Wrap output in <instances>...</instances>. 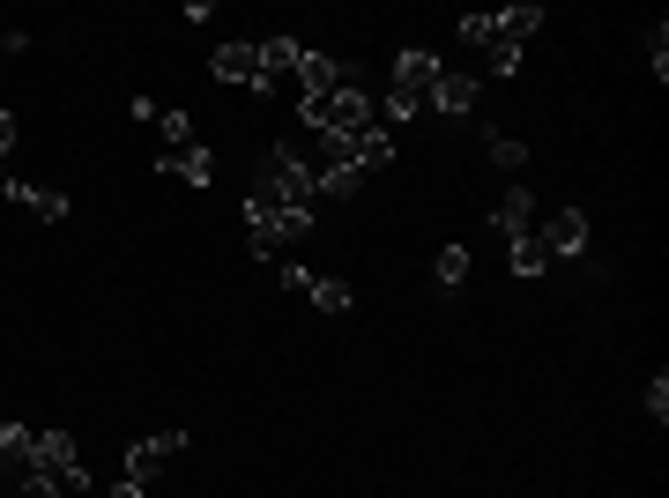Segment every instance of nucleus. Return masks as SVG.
<instances>
[{
    "instance_id": "f03ea898",
    "label": "nucleus",
    "mask_w": 669,
    "mask_h": 498,
    "mask_svg": "<svg viewBox=\"0 0 669 498\" xmlns=\"http://www.w3.org/2000/svg\"><path fill=\"white\" fill-rule=\"evenodd\" d=\"M261 201H275V209H313V172H305V156L291 150V142H275L268 164H261V186H253Z\"/></svg>"
},
{
    "instance_id": "6e6552de",
    "label": "nucleus",
    "mask_w": 669,
    "mask_h": 498,
    "mask_svg": "<svg viewBox=\"0 0 669 498\" xmlns=\"http://www.w3.org/2000/svg\"><path fill=\"white\" fill-rule=\"evenodd\" d=\"M536 238H544V253H588V216L580 209H550Z\"/></svg>"
},
{
    "instance_id": "39448f33",
    "label": "nucleus",
    "mask_w": 669,
    "mask_h": 498,
    "mask_svg": "<svg viewBox=\"0 0 669 498\" xmlns=\"http://www.w3.org/2000/svg\"><path fill=\"white\" fill-rule=\"evenodd\" d=\"M335 90H357V68L327 52H297V98H335Z\"/></svg>"
},
{
    "instance_id": "6ab92c4d",
    "label": "nucleus",
    "mask_w": 669,
    "mask_h": 498,
    "mask_svg": "<svg viewBox=\"0 0 669 498\" xmlns=\"http://www.w3.org/2000/svg\"><path fill=\"white\" fill-rule=\"evenodd\" d=\"M30 447H38V431H30V424H0V461H8V469L30 461Z\"/></svg>"
},
{
    "instance_id": "9d476101",
    "label": "nucleus",
    "mask_w": 669,
    "mask_h": 498,
    "mask_svg": "<svg viewBox=\"0 0 669 498\" xmlns=\"http://www.w3.org/2000/svg\"><path fill=\"white\" fill-rule=\"evenodd\" d=\"M432 112H446V120L476 112V75H454V68H446V75L432 82Z\"/></svg>"
},
{
    "instance_id": "f257e3e1",
    "label": "nucleus",
    "mask_w": 669,
    "mask_h": 498,
    "mask_svg": "<svg viewBox=\"0 0 669 498\" xmlns=\"http://www.w3.org/2000/svg\"><path fill=\"white\" fill-rule=\"evenodd\" d=\"M446 68H439V52H424V45H409V52H395V90H387V120H417L424 104H432V82H439Z\"/></svg>"
},
{
    "instance_id": "0eeeda50",
    "label": "nucleus",
    "mask_w": 669,
    "mask_h": 498,
    "mask_svg": "<svg viewBox=\"0 0 669 498\" xmlns=\"http://www.w3.org/2000/svg\"><path fill=\"white\" fill-rule=\"evenodd\" d=\"M491 231L506 238V246L528 238V231H536V194H528V186H506V194L491 201Z\"/></svg>"
},
{
    "instance_id": "ddd939ff",
    "label": "nucleus",
    "mask_w": 669,
    "mask_h": 498,
    "mask_svg": "<svg viewBox=\"0 0 669 498\" xmlns=\"http://www.w3.org/2000/svg\"><path fill=\"white\" fill-rule=\"evenodd\" d=\"M253 52H261V75H268V90H275L283 75H297V38H261Z\"/></svg>"
},
{
    "instance_id": "a211bd4d",
    "label": "nucleus",
    "mask_w": 669,
    "mask_h": 498,
    "mask_svg": "<svg viewBox=\"0 0 669 498\" xmlns=\"http://www.w3.org/2000/svg\"><path fill=\"white\" fill-rule=\"evenodd\" d=\"M305 298L321 305V313H349V305H357V291H349V283H335V275H313V291H305Z\"/></svg>"
},
{
    "instance_id": "4be33fe9",
    "label": "nucleus",
    "mask_w": 669,
    "mask_h": 498,
    "mask_svg": "<svg viewBox=\"0 0 669 498\" xmlns=\"http://www.w3.org/2000/svg\"><path fill=\"white\" fill-rule=\"evenodd\" d=\"M432 268H439V283L454 291V283L469 275V246H439V261H432Z\"/></svg>"
},
{
    "instance_id": "393cba45",
    "label": "nucleus",
    "mask_w": 669,
    "mask_h": 498,
    "mask_svg": "<svg viewBox=\"0 0 669 498\" xmlns=\"http://www.w3.org/2000/svg\"><path fill=\"white\" fill-rule=\"evenodd\" d=\"M283 291L305 298V291H313V268H305V261H283Z\"/></svg>"
},
{
    "instance_id": "7ed1b4c3",
    "label": "nucleus",
    "mask_w": 669,
    "mask_h": 498,
    "mask_svg": "<svg viewBox=\"0 0 669 498\" xmlns=\"http://www.w3.org/2000/svg\"><path fill=\"white\" fill-rule=\"evenodd\" d=\"M246 231H253V253H275V246H297L305 231H313V209H275V201L246 194Z\"/></svg>"
},
{
    "instance_id": "c85d7f7f",
    "label": "nucleus",
    "mask_w": 669,
    "mask_h": 498,
    "mask_svg": "<svg viewBox=\"0 0 669 498\" xmlns=\"http://www.w3.org/2000/svg\"><path fill=\"white\" fill-rule=\"evenodd\" d=\"M112 498H149V491H142V484H126V476H120V484H112Z\"/></svg>"
},
{
    "instance_id": "dca6fc26",
    "label": "nucleus",
    "mask_w": 669,
    "mask_h": 498,
    "mask_svg": "<svg viewBox=\"0 0 669 498\" xmlns=\"http://www.w3.org/2000/svg\"><path fill=\"white\" fill-rule=\"evenodd\" d=\"M491 23H498V38H514V45H528V38L544 30V8H528V0H520V8H506V16H491Z\"/></svg>"
},
{
    "instance_id": "1a4fd4ad",
    "label": "nucleus",
    "mask_w": 669,
    "mask_h": 498,
    "mask_svg": "<svg viewBox=\"0 0 669 498\" xmlns=\"http://www.w3.org/2000/svg\"><path fill=\"white\" fill-rule=\"evenodd\" d=\"M30 469H38V476H68V469H82V454H74L68 431H38V447H30Z\"/></svg>"
},
{
    "instance_id": "20e7f679",
    "label": "nucleus",
    "mask_w": 669,
    "mask_h": 498,
    "mask_svg": "<svg viewBox=\"0 0 669 498\" xmlns=\"http://www.w3.org/2000/svg\"><path fill=\"white\" fill-rule=\"evenodd\" d=\"M179 454H186V439H179V431H149V439H134V447L120 454V476L126 484H156V469H164V461H179Z\"/></svg>"
},
{
    "instance_id": "4468645a",
    "label": "nucleus",
    "mask_w": 669,
    "mask_h": 498,
    "mask_svg": "<svg viewBox=\"0 0 669 498\" xmlns=\"http://www.w3.org/2000/svg\"><path fill=\"white\" fill-rule=\"evenodd\" d=\"M164 172H172V179H186V186H209V179H216V156H209V150L194 142V150H172V156H164Z\"/></svg>"
},
{
    "instance_id": "aec40b11",
    "label": "nucleus",
    "mask_w": 669,
    "mask_h": 498,
    "mask_svg": "<svg viewBox=\"0 0 669 498\" xmlns=\"http://www.w3.org/2000/svg\"><path fill=\"white\" fill-rule=\"evenodd\" d=\"M550 268V253H544V238L528 231V238H514V275H544Z\"/></svg>"
},
{
    "instance_id": "412c9836",
    "label": "nucleus",
    "mask_w": 669,
    "mask_h": 498,
    "mask_svg": "<svg viewBox=\"0 0 669 498\" xmlns=\"http://www.w3.org/2000/svg\"><path fill=\"white\" fill-rule=\"evenodd\" d=\"M484 60H491V75H514V68H520V45H514V38H498V23H491V38H484Z\"/></svg>"
},
{
    "instance_id": "c756f323",
    "label": "nucleus",
    "mask_w": 669,
    "mask_h": 498,
    "mask_svg": "<svg viewBox=\"0 0 669 498\" xmlns=\"http://www.w3.org/2000/svg\"><path fill=\"white\" fill-rule=\"evenodd\" d=\"M0 201H16V179H8V164H0Z\"/></svg>"
},
{
    "instance_id": "423d86ee",
    "label": "nucleus",
    "mask_w": 669,
    "mask_h": 498,
    "mask_svg": "<svg viewBox=\"0 0 669 498\" xmlns=\"http://www.w3.org/2000/svg\"><path fill=\"white\" fill-rule=\"evenodd\" d=\"M327 142V134H321ZM335 164H357V172H379V164H395V134L387 126H365V134H349V142H327Z\"/></svg>"
},
{
    "instance_id": "2eb2a0df",
    "label": "nucleus",
    "mask_w": 669,
    "mask_h": 498,
    "mask_svg": "<svg viewBox=\"0 0 669 498\" xmlns=\"http://www.w3.org/2000/svg\"><path fill=\"white\" fill-rule=\"evenodd\" d=\"M16 201H23L38 224H68V201L52 194V186H30V179H16Z\"/></svg>"
},
{
    "instance_id": "a878e982",
    "label": "nucleus",
    "mask_w": 669,
    "mask_h": 498,
    "mask_svg": "<svg viewBox=\"0 0 669 498\" xmlns=\"http://www.w3.org/2000/svg\"><path fill=\"white\" fill-rule=\"evenodd\" d=\"M647 417H655V424H662V417H669V379H662V373L647 379Z\"/></svg>"
},
{
    "instance_id": "5701e85b",
    "label": "nucleus",
    "mask_w": 669,
    "mask_h": 498,
    "mask_svg": "<svg viewBox=\"0 0 669 498\" xmlns=\"http://www.w3.org/2000/svg\"><path fill=\"white\" fill-rule=\"evenodd\" d=\"M156 126H164V142H179V150H194V120H186V112H156Z\"/></svg>"
},
{
    "instance_id": "b1692460",
    "label": "nucleus",
    "mask_w": 669,
    "mask_h": 498,
    "mask_svg": "<svg viewBox=\"0 0 669 498\" xmlns=\"http://www.w3.org/2000/svg\"><path fill=\"white\" fill-rule=\"evenodd\" d=\"M647 52H655V82H669V23L647 30Z\"/></svg>"
},
{
    "instance_id": "f3484780",
    "label": "nucleus",
    "mask_w": 669,
    "mask_h": 498,
    "mask_svg": "<svg viewBox=\"0 0 669 498\" xmlns=\"http://www.w3.org/2000/svg\"><path fill=\"white\" fill-rule=\"evenodd\" d=\"M476 142H484V156H491L498 172H520V156H528V150H520V142H514V134H498V126H484Z\"/></svg>"
},
{
    "instance_id": "f8f14e48",
    "label": "nucleus",
    "mask_w": 669,
    "mask_h": 498,
    "mask_svg": "<svg viewBox=\"0 0 669 498\" xmlns=\"http://www.w3.org/2000/svg\"><path fill=\"white\" fill-rule=\"evenodd\" d=\"M313 194H327V201H357V194H365V172H357V164H321V172H313Z\"/></svg>"
},
{
    "instance_id": "9b49d317",
    "label": "nucleus",
    "mask_w": 669,
    "mask_h": 498,
    "mask_svg": "<svg viewBox=\"0 0 669 498\" xmlns=\"http://www.w3.org/2000/svg\"><path fill=\"white\" fill-rule=\"evenodd\" d=\"M216 75H223V82H246V90H268V75H261V52H253V45H216Z\"/></svg>"
},
{
    "instance_id": "cd10ccee",
    "label": "nucleus",
    "mask_w": 669,
    "mask_h": 498,
    "mask_svg": "<svg viewBox=\"0 0 669 498\" xmlns=\"http://www.w3.org/2000/svg\"><path fill=\"white\" fill-rule=\"evenodd\" d=\"M16 150V112H0V156Z\"/></svg>"
},
{
    "instance_id": "bb28decb",
    "label": "nucleus",
    "mask_w": 669,
    "mask_h": 498,
    "mask_svg": "<svg viewBox=\"0 0 669 498\" xmlns=\"http://www.w3.org/2000/svg\"><path fill=\"white\" fill-rule=\"evenodd\" d=\"M0 52H30V30H0Z\"/></svg>"
}]
</instances>
